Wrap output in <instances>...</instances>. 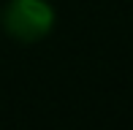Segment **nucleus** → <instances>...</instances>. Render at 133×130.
<instances>
[{
  "mask_svg": "<svg viewBox=\"0 0 133 130\" xmlns=\"http://www.w3.org/2000/svg\"><path fill=\"white\" fill-rule=\"evenodd\" d=\"M57 14L46 0H8L0 11V27L22 44H35L54 30Z\"/></svg>",
  "mask_w": 133,
  "mask_h": 130,
  "instance_id": "1",
  "label": "nucleus"
}]
</instances>
